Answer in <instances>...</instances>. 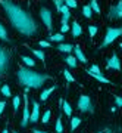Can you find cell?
Segmentation results:
<instances>
[{
	"label": "cell",
	"mask_w": 122,
	"mask_h": 133,
	"mask_svg": "<svg viewBox=\"0 0 122 133\" xmlns=\"http://www.w3.org/2000/svg\"><path fill=\"white\" fill-rule=\"evenodd\" d=\"M29 121V111H28V98L27 95H24V118H22V126L25 127Z\"/></svg>",
	"instance_id": "obj_7"
},
{
	"label": "cell",
	"mask_w": 122,
	"mask_h": 133,
	"mask_svg": "<svg viewBox=\"0 0 122 133\" xmlns=\"http://www.w3.org/2000/svg\"><path fill=\"white\" fill-rule=\"evenodd\" d=\"M22 61L25 62L27 65H29V66H33V65H34V61L31 59V58H28V56H24V58H22Z\"/></svg>",
	"instance_id": "obj_26"
},
{
	"label": "cell",
	"mask_w": 122,
	"mask_h": 133,
	"mask_svg": "<svg viewBox=\"0 0 122 133\" xmlns=\"http://www.w3.org/2000/svg\"><path fill=\"white\" fill-rule=\"evenodd\" d=\"M7 65H9V55L5 49L0 48V74H3L7 70Z\"/></svg>",
	"instance_id": "obj_4"
},
{
	"label": "cell",
	"mask_w": 122,
	"mask_h": 133,
	"mask_svg": "<svg viewBox=\"0 0 122 133\" xmlns=\"http://www.w3.org/2000/svg\"><path fill=\"white\" fill-rule=\"evenodd\" d=\"M108 68H112V70H121V62H119V58H118L116 53H113L112 58L108 61Z\"/></svg>",
	"instance_id": "obj_8"
},
{
	"label": "cell",
	"mask_w": 122,
	"mask_h": 133,
	"mask_svg": "<svg viewBox=\"0 0 122 133\" xmlns=\"http://www.w3.org/2000/svg\"><path fill=\"white\" fill-rule=\"evenodd\" d=\"M38 115H40V105L34 101V104H33V112L29 114V121L35 123V121L38 120Z\"/></svg>",
	"instance_id": "obj_9"
},
{
	"label": "cell",
	"mask_w": 122,
	"mask_h": 133,
	"mask_svg": "<svg viewBox=\"0 0 122 133\" xmlns=\"http://www.w3.org/2000/svg\"><path fill=\"white\" fill-rule=\"evenodd\" d=\"M55 90V87H50V89H47V90H44L41 93V95H40V98H41L43 101H46L47 98H49V96H50V93H52V92Z\"/></svg>",
	"instance_id": "obj_16"
},
{
	"label": "cell",
	"mask_w": 122,
	"mask_h": 133,
	"mask_svg": "<svg viewBox=\"0 0 122 133\" xmlns=\"http://www.w3.org/2000/svg\"><path fill=\"white\" fill-rule=\"evenodd\" d=\"M52 40H55V42H62V40H63V36H62V34H53Z\"/></svg>",
	"instance_id": "obj_28"
},
{
	"label": "cell",
	"mask_w": 122,
	"mask_h": 133,
	"mask_svg": "<svg viewBox=\"0 0 122 133\" xmlns=\"http://www.w3.org/2000/svg\"><path fill=\"white\" fill-rule=\"evenodd\" d=\"M0 38L2 40H7V36H6V30H5V27L0 24Z\"/></svg>",
	"instance_id": "obj_21"
},
{
	"label": "cell",
	"mask_w": 122,
	"mask_h": 133,
	"mask_svg": "<svg viewBox=\"0 0 122 133\" xmlns=\"http://www.w3.org/2000/svg\"><path fill=\"white\" fill-rule=\"evenodd\" d=\"M100 133H110V130H106V132H100Z\"/></svg>",
	"instance_id": "obj_38"
},
{
	"label": "cell",
	"mask_w": 122,
	"mask_h": 133,
	"mask_svg": "<svg viewBox=\"0 0 122 133\" xmlns=\"http://www.w3.org/2000/svg\"><path fill=\"white\" fill-rule=\"evenodd\" d=\"M56 132L57 133L63 132V126H62V121H60V115H59V118H57V121H56Z\"/></svg>",
	"instance_id": "obj_19"
},
{
	"label": "cell",
	"mask_w": 122,
	"mask_h": 133,
	"mask_svg": "<svg viewBox=\"0 0 122 133\" xmlns=\"http://www.w3.org/2000/svg\"><path fill=\"white\" fill-rule=\"evenodd\" d=\"M116 104L118 107H122V98H116Z\"/></svg>",
	"instance_id": "obj_36"
},
{
	"label": "cell",
	"mask_w": 122,
	"mask_h": 133,
	"mask_svg": "<svg viewBox=\"0 0 122 133\" xmlns=\"http://www.w3.org/2000/svg\"><path fill=\"white\" fill-rule=\"evenodd\" d=\"M78 108H80V111H88V112L93 111V107H91L88 96H81L80 101H78Z\"/></svg>",
	"instance_id": "obj_5"
},
{
	"label": "cell",
	"mask_w": 122,
	"mask_h": 133,
	"mask_svg": "<svg viewBox=\"0 0 122 133\" xmlns=\"http://www.w3.org/2000/svg\"><path fill=\"white\" fill-rule=\"evenodd\" d=\"M90 9H91V10H94L96 14H100V8H99V3H97L96 0H93V2H91V5H90Z\"/></svg>",
	"instance_id": "obj_17"
},
{
	"label": "cell",
	"mask_w": 122,
	"mask_h": 133,
	"mask_svg": "<svg viewBox=\"0 0 122 133\" xmlns=\"http://www.w3.org/2000/svg\"><path fill=\"white\" fill-rule=\"evenodd\" d=\"M2 5L5 6V9L7 12V15H9L12 24L21 33H24L25 36H33L37 31V25L33 21V18L29 16V14H27L24 9H21L18 5L9 3V2H2Z\"/></svg>",
	"instance_id": "obj_1"
},
{
	"label": "cell",
	"mask_w": 122,
	"mask_h": 133,
	"mask_svg": "<svg viewBox=\"0 0 122 133\" xmlns=\"http://www.w3.org/2000/svg\"><path fill=\"white\" fill-rule=\"evenodd\" d=\"M121 48H122V43H121Z\"/></svg>",
	"instance_id": "obj_40"
},
{
	"label": "cell",
	"mask_w": 122,
	"mask_h": 133,
	"mask_svg": "<svg viewBox=\"0 0 122 133\" xmlns=\"http://www.w3.org/2000/svg\"><path fill=\"white\" fill-rule=\"evenodd\" d=\"M19 102H21V101H19V98H18V96H15V98H13V109H15V111H18Z\"/></svg>",
	"instance_id": "obj_27"
},
{
	"label": "cell",
	"mask_w": 122,
	"mask_h": 133,
	"mask_svg": "<svg viewBox=\"0 0 122 133\" xmlns=\"http://www.w3.org/2000/svg\"><path fill=\"white\" fill-rule=\"evenodd\" d=\"M18 77L22 84H25L27 87H35V89H38L49 78L47 76H41V74H37V72L25 70V68H21L18 71Z\"/></svg>",
	"instance_id": "obj_2"
},
{
	"label": "cell",
	"mask_w": 122,
	"mask_h": 133,
	"mask_svg": "<svg viewBox=\"0 0 122 133\" xmlns=\"http://www.w3.org/2000/svg\"><path fill=\"white\" fill-rule=\"evenodd\" d=\"M55 5H56L57 10H59V9L62 8V6H63V2H62V0H55Z\"/></svg>",
	"instance_id": "obj_32"
},
{
	"label": "cell",
	"mask_w": 122,
	"mask_h": 133,
	"mask_svg": "<svg viewBox=\"0 0 122 133\" xmlns=\"http://www.w3.org/2000/svg\"><path fill=\"white\" fill-rule=\"evenodd\" d=\"M74 50H75L77 58H78V59L82 62V64H85V62H87V59H85V56H84V53H82V50L80 49V46H74Z\"/></svg>",
	"instance_id": "obj_11"
},
{
	"label": "cell",
	"mask_w": 122,
	"mask_h": 133,
	"mask_svg": "<svg viewBox=\"0 0 122 133\" xmlns=\"http://www.w3.org/2000/svg\"><path fill=\"white\" fill-rule=\"evenodd\" d=\"M50 114H52V112H50V111H49V109H47L46 112H44V114H43V123H49V121H50Z\"/></svg>",
	"instance_id": "obj_20"
},
{
	"label": "cell",
	"mask_w": 122,
	"mask_h": 133,
	"mask_svg": "<svg viewBox=\"0 0 122 133\" xmlns=\"http://www.w3.org/2000/svg\"><path fill=\"white\" fill-rule=\"evenodd\" d=\"M63 76H65V78H66L68 81H69V83H74V77L71 76V72H69V71L63 70Z\"/></svg>",
	"instance_id": "obj_24"
},
{
	"label": "cell",
	"mask_w": 122,
	"mask_h": 133,
	"mask_svg": "<svg viewBox=\"0 0 122 133\" xmlns=\"http://www.w3.org/2000/svg\"><path fill=\"white\" fill-rule=\"evenodd\" d=\"M5 107H6V102H5V101H2V102H0V114L3 112V109H5Z\"/></svg>",
	"instance_id": "obj_33"
},
{
	"label": "cell",
	"mask_w": 122,
	"mask_h": 133,
	"mask_svg": "<svg viewBox=\"0 0 122 133\" xmlns=\"http://www.w3.org/2000/svg\"><path fill=\"white\" fill-rule=\"evenodd\" d=\"M119 36H122V28H109L108 33H106V37H104L103 43H102V48H106L108 44H110Z\"/></svg>",
	"instance_id": "obj_3"
},
{
	"label": "cell",
	"mask_w": 122,
	"mask_h": 133,
	"mask_svg": "<svg viewBox=\"0 0 122 133\" xmlns=\"http://www.w3.org/2000/svg\"><path fill=\"white\" fill-rule=\"evenodd\" d=\"M66 8H77L75 0H66Z\"/></svg>",
	"instance_id": "obj_29"
},
{
	"label": "cell",
	"mask_w": 122,
	"mask_h": 133,
	"mask_svg": "<svg viewBox=\"0 0 122 133\" xmlns=\"http://www.w3.org/2000/svg\"><path fill=\"white\" fill-rule=\"evenodd\" d=\"M40 44H41L43 48H50V44H49L47 42H44V40H41V42H40Z\"/></svg>",
	"instance_id": "obj_34"
},
{
	"label": "cell",
	"mask_w": 122,
	"mask_h": 133,
	"mask_svg": "<svg viewBox=\"0 0 122 133\" xmlns=\"http://www.w3.org/2000/svg\"><path fill=\"white\" fill-rule=\"evenodd\" d=\"M82 14H84V16H87V18L91 16V9H90V6H84V8H82Z\"/></svg>",
	"instance_id": "obj_23"
},
{
	"label": "cell",
	"mask_w": 122,
	"mask_h": 133,
	"mask_svg": "<svg viewBox=\"0 0 122 133\" xmlns=\"http://www.w3.org/2000/svg\"><path fill=\"white\" fill-rule=\"evenodd\" d=\"M110 16L112 18H122V2H119L116 6L110 9Z\"/></svg>",
	"instance_id": "obj_10"
},
{
	"label": "cell",
	"mask_w": 122,
	"mask_h": 133,
	"mask_svg": "<svg viewBox=\"0 0 122 133\" xmlns=\"http://www.w3.org/2000/svg\"><path fill=\"white\" fill-rule=\"evenodd\" d=\"M62 105H63V111L66 112V115H69L72 114V108H71V105L68 104V102H65V101H62Z\"/></svg>",
	"instance_id": "obj_15"
},
{
	"label": "cell",
	"mask_w": 122,
	"mask_h": 133,
	"mask_svg": "<svg viewBox=\"0 0 122 133\" xmlns=\"http://www.w3.org/2000/svg\"><path fill=\"white\" fill-rule=\"evenodd\" d=\"M81 123V118H78V117H72L71 118V130H75L78 126H80Z\"/></svg>",
	"instance_id": "obj_13"
},
{
	"label": "cell",
	"mask_w": 122,
	"mask_h": 133,
	"mask_svg": "<svg viewBox=\"0 0 122 133\" xmlns=\"http://www.w3.org/2000/svg\"><path fill=\"white\" fill-rule=\"evenodd\" d=\"M81 31H82V30H81L80 24H78V22H74V24H72V34H74V37H78L81 34Z\"/></svg>",
	"instance_id": "obj_12"
},
{
	"label": "cell",
	"mask_w": 122,
	"mask_h": 133,
	"mask_svg": "<svg viewBox=\"0 0 122 133\" xmlns=\"http://www.w3.org/2000/svg\"><path fill=\"white\" fill-rule=\"evenodd\" d=\"M66 64L71 65V66H77V59L74 56H68L66 58Z\"/></svg>",
	"instance_id": "obj_18"
},
{
	"label": "cell",
	"mask_w": 122,
	"mask_h": 133,
	"mask_svg": "<svg viewBox=\"0 0 122 133\" xmlns=\"http://www.w3.org/2000/svg\"><path fill=\"white\" fill-rule=\"evenodd\" d=\"M2 93H3L5 96H12V95H10V89H9V86H3V87H2Z\"/></svg>",
	"instance_id": "obj_25"
},
{
	"label": "cell",
	"mask_w": 122,
	"mask_h": 133,
	"mask_svg": "<svg viewBox=\"0 0 122 133\" xmlns=\"http://www.w3.org/2000/svg\"><path fill=\"white\" fill-rule=\"evenodd\" d=\"M88 31H90V34L94 37V36H96V33H97V28H96L94 25H90V27H88Z\"/></svg>",
	"instance_id": "obj_31"
},
{
	"label": "cell",
	"mask_w": 122,
	"mask_h": 133,
	"mask_svg": "<svg viewBox=\"0 0 122 133\" xmlns=\"http://www.w3.org/2000/svg\"><path fill=\"white\" fill-rule=\"evenodd\" d=\"M72 49H74V46H72V44H68V43L59 44V50H62V52H71Z\"/></svg>",
	"instance_id": "obj_14"
},
{
	"label": "cell",
	"mask_w": 122,
	"mask_h": 133,
	"mask_svg": "<svg viewBox=\"0 0 122 133\" xmlns=\"http://www.w3.org/2000/svg\"><path fill=\"white\" fill-rule=\"evenodd\" d=\"M34 133H46V132H41V130H34Z\"/></svg>",
	"instance_id": "obj_37"
},
{
	"label": "cell",
	"mask_w": 122,
	"mask_h": 133,
	"mask_svg": "<svg viewBox=\"0 0 122 133\" xmlns=\"http://www.w3.org/2000/svg\"><path fill=\"white\" fill-rule=\"evenodd\" d=\"M33 52H34V55H35L37 58H40V59H44V53H43L41 50H35V49H34Z\"/></svg>",
	"instance_id": "obj_30"
},
{
	"label": "cell",
	"mask_w": 122,
	"mask_h": 133,
	"mask_svg": "<svg viewBox=\"0 0 122 133\" xmlns=\"http://www.w3.org/2000/svg\"><path fill=\"white\" fill-rule=\"evenodd\" d=\"M2 133H7V129H5V130H3V132H2Z\"/></svg>",
	"instance_id": "obj_39"
},
{
	"label": "cell",
	"mask_w": 122,
	"mask_h": 133,
	"mask_svg": "<svg viewBox=\"0 0 122 133\" xmlns=\"http://www.w3.org/2000/svg\"><path fill=\"white\" fill-rule=\"evenodd\" d=\"M93 77L96 78V80H99V81H102V83H109V80L108 78H104L102 74H93Z\"/></svg>",
	"instance_id": "obj_22"
},
{
	"label": "cell",
	"mask_w": 122,
	"mask_h": 133,
	"mask_svg": "<svg viewBox=\"0 0 122 133\" xmlns=\"http://www.w3.org/2000/svg\"><path fill=\"white\" fill-rule=\"evenodd\" d=\"M68 30H69L68 24H63V25H62V31H63V33H65V31H68Z\"/></svg>",
	"instance_id": "obj_35"
},
{
	"label": "cell",
	"mask_w": 122,
	"mask_h": 133,
	"mask_svg": "<svg viewBox=\"0 0 122 133\" xmlns=\"http://www.w3.org/2000/svg\"><path fill=\"white\" fill-rule=\"evenodd\" d=\"M40 14H41V18L44 21V24H46L47 30H52V14H50V10L46 9V8H43Z\"/></svg>",
	"instance_id": "obj_6"
}]
</instances>
